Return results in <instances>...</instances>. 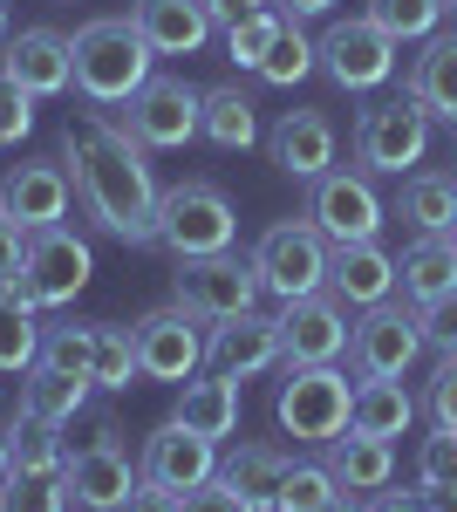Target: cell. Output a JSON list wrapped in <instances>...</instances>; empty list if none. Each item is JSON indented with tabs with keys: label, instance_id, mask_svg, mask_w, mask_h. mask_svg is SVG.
<instances>
[{
	"label": "cell",
	"instance_id": "obj_11",
	"mask_svg": "<svg viewBox=\"0 0 457 512\" xmlns=\"http://www.w3.org/2000/svg\"><path fill=\"white\" fill-rule=\"evenodd\" d=\"M198 110H205V89H191L185 76H151L123 103V123L144 151H185L198 137Z\"/></svg>",
	"mask_w": 457,
	"mask_h": 512
},
{
	"label": "cell",
	"instance_id": "obj_45",
	"mask_svg": "<svg viewBox=\"0 0 457 512\" xmlns=\"http://www.w3.org/2000/svg\"><path fill=\"white\" fill-rule=\"evenodd\" d=\"M178 512H246V506H239V492H232L226 478H205V485L178 492Z\"/></svg>",
	"mask_w": 457,
	"mask_h": 512
},
{
	"label": "cell",
	"instance_id": "obj_29",
	"mask_svg": "<svg viewBox=\"0 0 457 512\" xmlns=\"http://www.w3.org/2000/svg\"><path fill=\"white\" fill-rule=\"evenodd\" d=\"M287 465H294V451H280V444H239L226 465H219V478L239 492V506H246V512H273Z\"/></svg>",
	"mask_w": 457,
	"mask_h": 512
},
{
	"label": "cell",
	"instance_id": "obj_22",
	"mask_svg": "<svg viewBox=\"0 0 457 512\" xmlns=\"http://www.w3.org/2000/svg\"><path fill=\"white\" fill-rule=\"evenodd\" d=\"M403 96H410L430 123H451V130H457V28L423 35L417 62H410V82H403Z\"/></svg>",
	"mask_w": 457,
	"mask_h": 512
},
{
	"label": "cell",
	"instance_id": "obj_33",
	"mask_svg": "<svg viewBox=\"0 0 457 512\" xmlns=\"http://www.w3.org/2000/svg\"><path fill=\"white\" fill-rule=\"evenodd\" d=\"M89 396H96V383H89V376L28 369V383H21V410H35V417H48V424H76L82 410H89Z\"/></svg>",
	"mask_w": 457,
	"mask_h": 512
},
{
	"label": "cell",
	"instance_id": "obj_27",
	"mask_svg": "<svg viewBox=\"0 0 457 512\" xmlns=\"http://www.w3.org/2000/svg\"><path fill=\"white\" fill-rule=\"evenodd\" d=\"M185 431H198V437H212V444H226L232 431H239V383L232 376H191L185 390H178V410H171Z\"/></svg>",
	"mask_w": 457,
	"mask_h": 512
},
{
	"label": "cell",
	"instance_id": "obj_41",
	"mask_svg": "<svg viewBox=\"0 0 457 512\" xmlns=\"http://www.w3.org/2000/svg\"><path fill=\"white\" fill-rule=\"evenodd\" d=\"M280 28H287V14H280V7H267V14H253V21L226 28V55L239 62V69H260V62H267V48L280 41Z\"/></svg>",
	"mask_w": 457,
	"mask_h": 512
},
{
	"label": "cell",
	"instance_id": "obj_49",
	"mask_svg": "<svg viewBox=\"0 0 457 512\" xmlns=\"http://www.w3.org/2000/svg\"><path fill=\"white\" fill-rule=\"evenodd\" d=\"M123 512H178V492H164V485L144 478V485L130 492V506H123Z\"/></svg>",
	"mask_w": 457,
	"mask_h": 512
},
{
	"label": "cell",
	"instance_id": "obj_14",
	"mask_svg": "<svg viewBox=\"0 0 457 512\" xmlns=\"http://www.w3.org/2000/svg\"><path fill=\"white\" fill-rule=\"evenodd\" d=\"M62 485H69V506H82V512H123L130 492L144 485V472L130 465V444L123 437H103V444H76L69 451Z\"/></svg>",
	"mask_w": 457,
	"mask_h": 512
},
{
	"label": "cell",
	"instance_id": "obj_30",
	"mask_svg": "<svg viewBox=\"0 0 457 512\" xmlns=\"http://www.w3.org/2000/svg\"><path fill=\"white\" fill-rule=\"evenodd\" d=\"M41 355V321H35V294L28 280H0V376H28Z\"/></svg>",
	"mask_w": 457,
	"mask_h": 512
},
{
	"label": "cell",
	"instance_id": "obj_10",
	"mask_svg": "<svg viewBox=\"0 0 457 512\" xmlns=\"http://www.w3.org/2000/svg\"><path fill=\"white\" fill-rule=\"evenodd\" d=\"M314 62L328 69V82H335V89L369 96V89H382V82L396 76V41L382 35L369 14H355V21H335L328 35L314 41Z\"/></svg>",
	"mask_w": 457,
	"mask_h": 512
},
{
	"label": "cell",
	"instance_id": "obj_8",
	"mask_svg": "<svg viewBox=\"0 0 457 512\" xmlns=\"http://www.w3.org/2000/svg\"><path fill=\"white\" fill-rule=\"evenodd\" d=\"M260 274H253V260H239V253H205V260H178V274H171V301L191 308L198 321H232V315H253L260 308Z\"/></svg>",
	"mask_w": 457,
	"mask_h": 512
},
{
	"label": "cell",
	"instance_id": "obj_15",
	"mask_svg": "<svg viewBox=\"0 0 457 512\" xmlns=\"http://www.w3.org/2000/svg\"><path fill=\"white\" fill-rule=\"evenodd\" d=\"M205 362L232 376V383H246V376H267L273 362H287V342H280V308L273 315H232V321H212V335H205Z\"/></svg>",
	"mask_w": 457,
	"mask_h": 512
},
{
	"label": "cell",
	"instance_id": "obj_52",
	"mask_svg": "<svg viewBox=\"0 0 457 512\" xmlns=\"http://www.w3.org/2000/svg\"><path fill=\"white\" fill-rule=\"evenodd\" d=\"M321 512H362V506H355V492H335V499H328Z\"/></svg>",
	"mask_w": 457,
	"mask_h": 512
},
{
	"label": "cell",
	"instance_id": "obj_39",
	"mask_svg": "<svg viewBox=\"0 0 457 512\" xmlns=\"http://www.w3.org/2000/svg\"><path fill=\"white\" fill-rule=\"evenodd\" d=\"M417 485L437 499H457V431H430L417 444Z\"/></svg>",
	"mask_w": 457,
	"mask_h": 512
},
{
	"label": "cell",
	"instance_id": "obj_43",
	"mask_svg": "<svg viewBox=\"0 0 457 512\" xmlns=\"http://www.w3.org/2000/svg\"><path fill=\"white\" fill-rule=\"evenodd\" d=\"M417 328H423V349L457 355V287H451V294H437V301H423Z\"/></svg>",
	"mask_w": 457,
	"mask_h": 512
},
{
	"label": "cell",
	"instance_id": "obj_16",
	"mask_svg": "<svg viewBox=\"0 0 457 512\" xmlns=\"http://www.w3.org/2000/svg\"><path fill=\"white\" fill-rule=\"evenodd\" d=\"M0 82L21 89V96H62L76 89V55L62 28H21V35L0 48Z\"/></svg>",
	"mask_w": 457,
	"mask_h": 512
},
{
	"label": "cell",
	"instance_id": "obj_56",
	"mask_svg": "<svg viewBox=\"0 0 457 512\" xmlns=\"http://www.w3.org/2000/svg\"><path fill=\"white\" fill-rule=\"evenodd\" d=\"M451 512H457V499H451Z\"/></svg>",
	"mask_w": 457,
	"mask_h": 512
},
{
	"label": "cell",
	"instance_id": "obj_51",
	"mask_svg": "<svg viewBox=\"0 0 457 512\" xmlns=\"http://www.w3.org/2000/svg\"><path fill=\"white\" fill-rule=\"evenodd\" d=\"M14 472V437H7V424H0V478Z\"/></svg>",
	"mask_w": 457,
	"mask_h": 512
},
{
	"label": "cell",
	"instance_id": "obj_3",
	"mask_svg": "<svg viewBox=\"0 0 457 512\" xmlns=\"http://www.w3.org/2000/svg\"><path fill=\"white\" fill-rule=\"evenodd\" d=\"M157 246L171 260H205V253H232L239 246V212L212 178H185L157 198Z\"/></svg>",
	"mask_w": 457,
	"mask_h": 512
},
{
	"label": "cell",
	"instance_id": "obj_21",
	"mask_svg": "<svg viewBox=\"0 0 457 512\" xmlns=\"http://www.w3.org/2000/svg\"><path fill=\"white\" fill-rule=\"evenodd\" d=\"M328 294L342 308H382L396 301V253H382V239H362V246H335L328 253Z\"/></svg>",
	"mask_w": 457,
	"mask_h": 512
},
{
	"label": "cell",
	"instance_id": "obj_7",
	"mask_svg": "<svg viewBox=\"0 0 457 512\" xmlns=\"http://www.w3.org/2000/svg\"><path fill=\"white\" fill-rule=\"evenodd\" d=\"M430 158V117L410 96H382L355 117V164L369 178H403Z\"/></svg>",
	"mask_w": 457,
	"mask_h": 512
},
{
	"label": "cell",
	"instance_id": "obj_1",
	"mask_svg": "<svg viewBox=\"0 0 457 512\" xmlns=\"http://www.w3.org/2000/svg\"><path fill=\"white\" fill-rule=\"evenodd\" d=\"M62 164H69V185L76 205L89 212L96 233L123 239V246H157V171L151 151L130 137V123L82 103L69 130H62Z\"/></svg>",
	"mask_w": 457,
	"mask_h": 512
},
{
	"label": "cell",
	"instance_id": "obj_5",
	"mask_svg": "<svg viewBox=\"0 0 457 512\" xmlns=\"http://www.w3.org/2000/svg\"><path fill=\"white\" fill-rule=\"evenodd\" d=\"M328 239L314 233L307 219H273L267 233L253 239V274H260V287H267L273 301L287 308V301H307V294H328Z\"/></svg>",
	"mask_w": 457,
	"mask_h": 512
},
{
	"label": "cell",
	"instance_id": "obj_23",
	"mask_svg": "<svg viewBox=\"0 0 457 512\" xmlns=\"http://www.w3.org/2000/svg\"><path fill=\"white\" fill-rule=\"evenodd\" d=\"M130 21H137V35L151 41V55H198L212 41L205 0H137Z\"/></svg>",
	"mask_w": 457,
	"mask_h": 512
},
{
	"label": "cell",
	"instance_id": "obj_53",
	"mask_svg": "<svg viewBox=\"0 0 457 512\" xmlns=\"http://www.w3.org/2000/svg\"><path fill=\"white\" fill-rule=\"evenodd\" d=\"M14 41V21H7V0H0V48Z\"/></svg>",
	"mask_w": 457,
	"mask_h": 512
},
{
	"label": "cell",
	"instance_id": "obj_42",
	"mask_svg": "<svg viewBox=\"0 0 457 512\" xmlns=\"http://www.w3.org/2000/svg\"><path fill=\"white\" fill-rule=\"evenodd\" d=\"M423 410H430V431H457V355H437Z\"/></svg>",
	"mask_w": 457,
	"mask_h": 512
},
{
	"label": "cell",
	"instance_id": "obj_2",
	"mask_svg": "<svg viewBox=\"0 0 457 512\" xmlns=\"http://www.w3.org/2000/svg\"><path fill=\"white\" fill-rule=\"evenodd\" d=\"M69 55H76V96L96 103V110H123L144 82L157 76L151 62V41L137 35L130 14H96L69 35Z\"/></svg>",
	"mask_w": 457,
	"mask_h": 512
},
{
	"label": "cell",
	"instance_id": "obj_13",
	"mask_svg": "<svg viewBox=\"0 0 457 512\" xmlns=\"http://www.w3.org/2000/svg\"><path fill=\"white\" fill-rule=\"evenodd\" d=\"M417 355H423V328H417V308H403V301L362 308L355 328H348V362H355V376H410Z\"/></svg>",
	"mask_w": 457,
	"mask_h": 512
},
{
	"label": "cell",
	"instance_id": "obj_17",
	"mask_svg": "<svg viewBox=\"0 0 457 512\" xmlns=\"http://www.w3.org/2000/svg\"><path fill=\"white\" fill-rule=\"evenodd\" d=\"M137 472L151 478V485H164V492H191V485L219 478V444L185 431L178 417H164V424L144 437V451H137Z\"/></svg>",
	"mask_w": 457,
	"mask_h": 512
},
{
	"label": "cell",
	"instance_id": "obj_47",
	"mask_svg": "<svg viewBox=\"0 0 457 512\" xmlns=\"http://www.w3.org/2000/svg\"><path fill=\"white\" fill-rule=\"evenodd\" d=\"M362 512H437V492H389V485H382V492H369V506Z\"/></svg>",
	"mask_w": 457,
	"mask_h": 512
},
{
	"label": "cell",
	"instance_id": "obj_48",
	"mask_svg": "<svg viewBox=\"0 0 457 512\" xmlns=\"http://www.w3.org/2000/svg\"><path fill=\"white\" fill-rule=\"evenodd\" d=\"M273 0H205V14H212V28H239V21H253V14H267Z\"/></svg>",
	"mask_w": 457,
	"mask_h": 512
},
{
	"label": "cell",
	"instance_id": "obj_24",
	"mask_svg": "<svg viewBox=\"0 0 457 512\" xmlns=\"http://www.w3.org/2000/svg\"><path fill=\"white\" fill-rule=\"evenodd\" d=\"M457 287V246L451 233H417L403 246V260H396V294L423 308V301H437V294H451Z\"/></svg>",
	"mask_w": 457,
	"mask_h": 512
},
{
	"label": "cell",
	"instance_id": "obj_36",
	"mask_svg": "<svg viewBox=\"0 0 457 512\" xmlns=\"http://www.w3.org/2000/svg\"><path fill=\"white\" fill-rule=\"evenodd\" d=\"M369 21L403 48V41H423L444 28V0H369Z\"/></svg>",
	"mask_w": 457,
	"mask_h": 512
},
{
	"label": "cell",
	"instance_id": "obj_54",
	"mask_svg": "<svg viewBox=\"0 0 457 512\" xmlns=\"http://www.w3.org/2000/svg\"><path fill=\"white\" fill-rule=\"evenodd\" d=\"M444 21H457V0H444Z\"/></svg>",
	"mask_w": 457,
	"mask_h": 512
},
{
	"label": "cell",
	"instance_id": "obj_37",
	"mask_svg": "<svg viewBox=\"0 0 457 512\" xmlns=\"http://www.w3.org/2000/svg\"><path fill=\"white\" fill-rule=\"evenodd\" d=\"M335 492H342V485H335V472H328L321 458H294V465H287V478H280L273 512H321Z\"/></svg>",
	"mask_w": 457,
	"mask_h": 512
},
{
	"label": "cell",
	"instance_id": "obj_44",
	"mask_svg": "<svg viewBox=\"0 0 457 512\" xmlns=\"http://www.w3.org/2000/svg\"><path fill=\"white\" fill-rule=\"evenodd\" d=\"M28 130H35V96H21V89L0 82V144H21Z\"/></svg>",
	"mask_w": 457,
	"mask_h": 512
},
{
	"label": "cell",
	"instance_id": "obj_35",
	"mask_svg": "<svg viewBox=\"0 0 457 512\" xmlns=\"http://www.w3.org/2000/svg\"><path fill=\"white\" fill-rule=\"evenodd\" d=\"M89 362H96V321H62V328H41L35 369H55V376H89Z\"/></svg>",
	"mask_w": 457,
	"mask_h": 512
},
{
	"label": "cell",
	"instance_id": "obj_31",
	"mask_svg": "<svg viewBox=\"0 0 457 512\" xmlns=\"http://www.w3.org/2000/svg\"><path fill=\"white\" fill-rule=\"evenodd\" d=\"M396 219H410V233H451L457 226V171H410Z\"/></svg>",
	"mask_w": 457,
	"mask_h": 512
},
{
	"label": "cell",
	"instance_id": "obj_26",
	"mask_svg": "<svg viewBox=\"0 0 457 512\" xmlns=\"http://www.w3.org/2000/svg\"><path fill=\"white\" fill-rule=\"evenodd\" d=\"M417 424V396L403 390V376H355V410H348V431L362 437H396Z\"/></svg>",
	"mask_w": 457,
	"mask_h": 512
},
{
	"label": "cell",
	"instance_id": "obj_20",
	"mask_svg": "<svg viewBox=\"0 0 457 512\" xmlns=\"http://www.w3.org/2000/svg\"><path fill=\"white\" fill-rule=\"evenodd\" d=\"M267 158L280 178L314 185L321 171H335V123L321 110H280V123L267 130Z\"/></svg>",
	"mask_w": 457,
	"mask_h": 512
},
{
	"label": "cell",
	"instance_id": "obj_19",
	"mask_svg": "<svg viewBox=\"0 0 457 512\" xmlns=\"http://www.w3.org/2000/svg\"><path fill=\"white\" fill-rule=\"evenodd\" d=\"M348 328H355V315H348L335 294H307V301H287V308H280L287 362H342Z\"/></svg>",
	"mask_w": 457,
	"mask_h": 512
},
{
	"label": "cell",
	"instance_id": "obj_32",
	"mask_svg": "<svg viewBox=\"0 0 457 512\" xmlns=\"http://www.w3.org/2000/svg\"><path fill=\"white\" fill-rule=\"evenodd\" d=\"M7 437H14V472L21 478H62V465H69L62 424H48V417H35V410H14Z\"/></svg>",
	"mask_w": 457,
	"mask_h": 512
},
{
	"label": "cell",
	"instance_id": "obj_4",
	"mask_svg": "<svg viewBox=\"0 0 457 512\" xmlns=\"http://www.w3.org/2000/svg\"><path fill=\"white\" fill-rule=\"evenodd\" d=\"M348 410H355V383L335 362H287V376L273 390V417H280L287 437L328 444V437L348 431Z\"/></svg>",
	"mask_w": 457,
	"mask_h": 512
},
{
	"label": "cell",
	"instance_id": "obj_9",
	"mask_svg": "<svg viewBox=\"0 0 457 512\" xmlns=\"http://www.w3.org/2000/svg\"><path fill=\"white\" fill-rule=\"evenodd\" d=\"M130 335H137V369H144V383H178V390H185L191 376L205 369V321L191 315V308H178V301L137 315Z\"/></svg>",
	"mask_w": 457,
	"mask_h": 512
},
{
	"label": "cell",
	"instance_id": "obj_40",
	"mask_svg": "<svg viewBox=\"0 0 457 512\" xmlns=\"http://www.w3.org/2000/svg\"><path fill=\"white\" fill-rule=\"evenodd\" d=\"M0 512H69V485L62 478H0Z\"/></svg>",
	"mask_w": 457,
	"mask_h": 512
},
{
	"label": "cell",
	"instance_id": "obj_46",
	"mask_svg": "<svg viewBox=\"0 0 457 512\" xmlns=\"http://www.w3.org/2000/svg\"><path fill=\"white\" fill-rule=\"evenodd\" d=\"M21 260H28V226L0 212V280H14V274H21Z\"/></svg>",
	"mask_w": 457,
	"mask_h": 512
},
{
	"label": "cell",
	"instance_id": "obj_18",
	"mask_svg": "<svg viewBox=\"0 0 457 512\" xmlns=\"http://www.w3.org/2000/svg\"><path fill=\"white\" fill-rule=\"evenodd\" d=\"M69 198H76V185H69V164L62 158H21L0 178V212L21 219L28 233L62 226V219H69Z\"/></svg>",
	"mask_w": 457,
	"mask_h": 512
},
{
	"label": "cell",
	"instance_id": "obj_34",
	"mask_svg": "<svg viewBox=\"0 0 457 512\" xmlns=\"http://www.w3.org/2000/svg\"><path fill=\"white\" fill-rule=\"evenodd\" d=\"M144 369H137V335L123 328V321H96V362H89V383L103 396H123L137 383Z\"/></svg>",
	"mask_w": 457,
	"mask_h": 512
},
{
	"label": "cell",
	"instance_id": "obj_28",
	"mask_svg": "<svg viewBox=\"0 0 457 512\" xmlns=\"http://www.w3.org/2000/svg\"><path fill=\"white\" fill-rule=\"evenodd\" d=\"M198 137L219 144V151H253L260 144V103L239 82H212L205 89V110H198Z\"/></svg>",
	"mask_w": 457,
	"mask_h": 512
},
{
	"label": "cell",
	"instance_id": "obj_38",
	"mask_svg": "<svg viewBox=\"0 0 457 512\" xmlns=\"http://www.w3.org/2000/svg\"><path fill=\"white\" fill-rule=\"evenodd\" d=\"M307 69H314V41L301 35V21H287V28H280V41L267 48V62H260L253 76L273 82V89H294V82H301Z\"/></svg>",
	"mask_w": 457,
	"mask_h": 512
},
{
	"label": "cell",
	"instance_id": "obj_12",
	"mask_svg": "<svg viewBox=\"0 0 457 512\" xmlns=\"http://www.w3.org/2000/svg\"><path fill=\"white\" fill-rule=\"evenodd\" d=\"M89 274H96V253H89L82 233H69V226H41V233H28L21 280H28L35 308H69L82 287H89Z\"/></svg>",
	"mask_w": 457,
	"mask_h": 512
},
{
	"label": "cell",
	"instance_id": "obj_50",
	"mask_svg": "<svg viewBox=\"0 0 457 512\" xmlns=\"http://www.w3.org/2000/svg\"><path fill=\"white\" fill-rule=\"evenodd\" d=\"M287 21H321V14H335V0H273Z\"/></svg>",
	"mask_w": 457,
	"mask_h": 512
},
{
	"label": "cell",
	"instance_id": "obj_55",
	"mask_svg": "<svg viewBox=\"0 0 457 512\" xmlns=\"http://www.w3.org/2000/svg\"><path fill=\"white\" fill-rule=\"evenodd\" d=\"M451 246H457V226H451Z\"/></svg>",
	"mask_w": 457,
	"mask_h": 512
},
{
	"label": "cell",
	"instance_id": "obj_25",
	"mask_svg": "<svg viewBox=\"0 0 457 512\" xmlns=\"http://www.w3.org/2000/svg\"><path fill=\"white\" fill-rule=\"evenodd\" d=\"M321 451H328L321 465L335 472V485H342V492H382V485L396 478V444H389V437L342 431V437H328Z\"/></svg>",
	"mask_w": 457,
	"mask_h": 512
},
{
	"label": "cell",
	"instance_id": "obj_6",
	"mask_svg": "<svg viewBox=\"0 0 457 512\" xmlns=\"http://www.w3.org/2000/svg\"><path fill=\"white\" fill-rule=\"evenodd\" d=\"M314 233L328 239V246H362V239H382V219H389V205H382L376 178L369 171H321L314 185H307V212H301Z\"/></svg>",
	"mask_w": 457,
	"mask_h": 512
}]
</instances>
